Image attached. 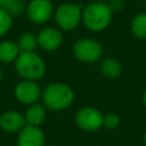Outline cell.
I'll return each mask as SVG.
<instances>
[{
	"label": "cell",
	"instance_id": "1",
	"mask_svg": "<svg viewBox=\"0 0 146 146\" xmlns=\"http://www.w3.org/2000/svg\"><path fill=\"white\" fill-rule=\"evenodd\" d=\"M43 105L51 111H64L68 108L75 98L73 89L63 82H51L47 84L41 95Z\"/></svg>",
	"mask_w": 146,
	"mask_h": 146
},
{
	"label": "cell",
	"instance_id": "2",
	"mask_svg": "<svg viewBox=\"0 0 146 146\" xmlns=\"http://www.w3.org/2000/svg\"><path fill=\"white\" fill-rule=\"evenodd\" d=\"M113 18V13L106 2L92 1L82 9V23L91 32L106 30Z\"/></svg>",
	"mask_w": 146,
	"mask_h": 146
},
{
	"label": "cell",
	"instance_id": "3",
	"mask_svg": "<svg viewBox=\"0 0 146 146\" xmlns=\"http://www.w3.org/2000/svg\"><path fill=\"white\" fill-rule=\"evenodd\" d=\"M14 63L17 74L23 80L38 81L46 74V63L35 51H21Z\"/></svg>",
	"mask_w": 146,
	"mask_h": 146
},
{
	"label": "cell",
	"instance_id": "4",
	"mask_svg": "<svg viewBox=\"0 0 146 146\" xmlns=\"http://www.w3.org/2000/svg\"><path fill=\"white\" fill-rule=\"evenodd\" d=\"M82 6L75 2L60 3L55 13V22L60 31L70 32L75 30L82 22Z\"/></svg>",
	"mask_w": 146,
	"mask_h": 146
},
{
	"label": "cell",
	"instance_id": "5",
	"mask_svg": "<svg viewBox=\"0 0 146 146\" xmlns=\"http://www.w3.org/2000/svg\"><path fill=\"white\" fill-rule=\"evenodd\" d=\"M104 54L102 43L91 38L79 39L73 46L74 57L83 63H96L100 60Z\"/></svg>",
	"mask_w": 146,
	"mask_h": 146
},
{
	"label": "cell",
	"instance_id": "6",
	"mask_svg": "<svg viewBox=\"0 0 146 146\" xmlns=\"http://www.w3.org/2000/svg\"><path fill=\"white\" fill-rule=\"evenodd\" d=\"M104 114L96 107H81L75 114V123L83 131H97L103 127Z\"/></svg>",
	"mask_w": 146,
	"mask_h": 146
},
{
	"label": "cell",
	"instance_id": "7",
	"mask_svg": "<svg viewBox=\"0 0 146 146\" xmlns=\"http://www.w3.org/2000/svg\"><path fill=\"white\" fill-rule=\"evenodd\" d=\"M55 9L51 0H31L26 5V16L27 18L38 25L46 24L52 16Z\"/></svg>",
	"mask_w": 146,
	"mask_h": 146
},
{
	"label": "cell",
	"instance_id": "8",
	"mask_svg": "<svg viewBox=\"0 0 146 146\" xmlns=\"http://www.w3.org/2000/svg\"><path fill=\"white\" fill-rule=\"evenodd\" d=\"M14 95L21 104L32 105L38 103V100L41 98L42 90L40 86L36 83V81L22 80L15 86Z\"/></svg>",
	"mask_w": 146,
	"mask_h": 146
},
{
	"label": "cell",
	"instance_id": "9",
	"mask_svg": "<svg viewBox=\"0 0 146 146\" xmlns=\"http://www.w3.org/2000/svg\"><path fill=\"white\" fill-rule=\"evenodd\" d=\"M38 46L44 51H54L58 49L63 42V34L59 29L52 26L42 27L36 34Z\"/></svg>",
	"mask_w": 146,
	"mask_h": 146
},
{
	"label": "cell",
	"instance_id": "10",
	"mask_svg": "<svg viewBox=\"0 0 146 146\" xmlns=\"http://www.w3.org/2000/svg\"><path fill=\"white\" fill-rule=\"evenodd\" d=\"M44 144L46 136L39 127L26 124L18 132L16 146H44Z\"/></svg>",
	"mask_w": 146,
	"mask_h": 146
},
{
	"label": "cell",
	"instance_id": "11",
	"mask_svg": "<svg viewBox=\"0 0 146 146\" xmlns=\"http://www.w3.org/2000/svg\"><path fill=\"white\" fill-rule=\"evenodd\" d=\"M25 125L24 115L17 111H7L0 115V128L6 132H19Z\"/></svg>",
	"mask_w": 146,
	"mask_h": 146
},
{
	"label": "cell",
	"instance_id": "12",
	"mask_svg": "<svg viewBox=\"0 0 146 146\" xmlns=\"http://www.w3.org/2000/svg\"><path fill=\"white\" fill-rule=\"evenodd\" d=\"M24 117H25L26 124L34 125V127H40L47 117L46 106L43 104H39V103L29 105L27 110L25 111Z\"/></svg>",
	"mask_w": 146,
	"mask_h": 146
},
{
	"label": "cell",
	"instance_id": "13",
	"mask_svg": "<svg viewBox=\"0 0 146 146\" xmlns=\"http://www.w3.org/2000/svg\"><path fill=\"white\" fill-rule=\"evenodd\" d=\"M19 54H21V50L17 42L11 40L0 41V63H3V64L13 63L16 60Z\"/></svg>",
	"mask_w": 146,
	"mask_h": 146
},
{
	"label": "cell",
	"instance_id": "14",
	"mask_svg": "<svg viewBox=\"0 0 146 146\" xmlns=\"http://www.w3.org/2000/svg\"><path fill=\"white\" fill-rule=\"evenodd\" d=\"M100 72L107 79H116L122 73V65L117 59L106 57L100 62Z\"/></svg>",
	"mask_w": 146,
	"mask_h": 146
},
{
	"label": "cell",
	"instance_id": "15",
	"mask_svg": "<svg viewBox=\"0 0 146 146\" xmlns=\"http://www.w3.org/2000/svg\"><path fill=\"white\" fill-rule=\"evenodd\" d=\"M130 29L135 38L139 40H145L146 39V13L136 14L131 19Z\"/></svg>",
	"mask_w": 146,
	"mask_h": 146
},
{
	"label": "cell",
	"instance_id": "16",
	"mask_svg": "<svg viewBox=\"0 0 146 146\" xmlns=\"http://www.w3.org/2000/svg\"><path fill=\"white\" fill-rule=\"evenodd\" d=\"M0 8L5 9L13 17H21L26 11L24 0H0Z\"/></svg>",
	"mask_w": 146,
	"mask_h": 146
},
{
	"label": "cell",
	"instance_id": "17",
	"mask_svg": "<svg viewBox=\"0 0 146 146\" xmlns=\"http://www.w3.org/2000/svg\"><path fill=\"white\" fill-rule=\"evenodd\" d=\"M17 44L19 47L21 51L27 52V51H34L38 46V39L36 35L32 32H24L19 35V39L17 41Z\"/></svg>",
	"mask_w": 146,
	"mask_h": 146
},
{
	"label": "cell",
	"instance_id": "18",
	"mask_svg": "<svg viewBox=\"0 0 146 146\" xmlns=\"http://www.w3.org/2000/svg\"><path fill=\"white\" fill-rule=\"evenodd\" d=\"M13 16L5 9L0 8V38L5 36L13 26Z\"/></svg>",
	"mask_w": 146,
	"mask_h": 146
},
{
	"label": "cell",
	"instance_id": "19",
	"mask_svg": "<svg viewBox=\"0 0 146 146\" xmlns=\"http://www.w3.org/2000/svg\"><path fill=\"white\" fill-rule=\"evenodd\" d=\"M120 124V116L115 113H107L104 115V120H103V127H105L106 129H115L117 128Z\"/></svg>",
	"mask_w": 146,
	"mask_h": 146
},
{
	"label": "cell",
	"instance_id": "20",
	"mask_svg": "<svg viewBox=\"0 0 146 146\" xmlns=\"http://www.w3.org/2000/svg\"><path fill=\"white\" fill-rule=\"evenodd\" d=\"M106 3H107V6L110 7V9L112 10L113 14L122 11L124 6H125V1L124 0H108Z\"/></svg>",
	"mask_w": 146,
	"mask_h": 146
},
{
	"label": "cell",
	"instance_id": "21",
	"mask_svg": "<svg viewBox=\"0 0 146 146\" xmlns=\"http://www.w3.org/2000/svg\"><path fill=\"white\" fill-rule=\"evenodd\" d=\"M143 103H144V105H145V107H146V89H145L144 92H143Z\"/></svg>",
	"mask_w": 146,
	"mask_h": 146
},
{
	"label": "cell",
	"instance_id": "22",
	"mask_svg": "<svg viewBox=\"0 0 146 146\" xmlns=\"http://www.w3.org/2000/svg\"><path fill=\"white\" fill-rule=\"evenodd\" d=\"M143 141H144V144L146 145V132L143 135Z\"/></svg>",
	"mask_w": 146,
	"mask_h": 146
},
{
	"label": "cell",
	"instance_id": "23",
	"mask_svg": "<svg viewBox=\"0 0 146 146\" xmlns=\"http://www.w3.org/2000/svg\"><path fill=\"white\" fill-rule=\"evenodd\" d=\"M94 1H96V2H107L108 0H94Z\"/></svg>",
	"mask_w": 146,
	"mask_h": 146
},
{
	"label": "cell",
	"instance_id": "24",
	"mask_svg": "<svg viewBox=\"0 0 146 146\" xmlns=\"http://www.w3.org/2000/svg\"><path fill=\"white\" fill-rule=\"evenodd\" d=\"M2 80V68H1V66H0V81Z\"/></svg>",
	"mask_w": 146,
	"mask_h": 146
},
{
	"label": "cell",
	"instance_id": "25",
	"mask_svg": "<svg viewBox=\"0 0 146 146\" xmlns=\"http://www.w3.org/2000/svg\"><path fill=\"white\" fill-rule=\"evenodd\" d=\"M145 13H146V0H145Z\"/></svg>",
	"mask_w": 146,
	"mask_h": 146
}]
</instances>
